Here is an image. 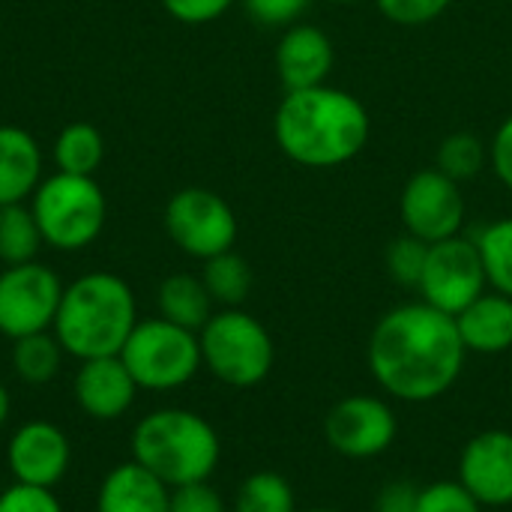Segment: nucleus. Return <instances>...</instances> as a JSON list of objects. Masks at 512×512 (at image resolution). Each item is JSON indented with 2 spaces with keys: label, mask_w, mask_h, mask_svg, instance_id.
Returning <instances> with one entry per match:
<instances>
[{
  "label": "nucleus",
  "mask_w": 512,
  "mask_h": 512,
  "mask_svg": "<svg viewBox=\"0 0 512 512\" xmlns=\"http://www.w3.org/2000/svg\"><path fill=\"white\" fill-rule=\"evenodd\" d=\"M465 357L456 318L423 300L381 315L366 348L378 387L399 402L441 399L459 381Z\"/></svg>",
  "instance_id": "1"
},
{
  "label": "nucleus",
  "mask_w": 512,
  "mask_h": 512,
  "mask_svg": "<svg viewBox=\"0 0 512 512\" xmlns=\"http://www.w3.org/2000/svg\"><path fill=\"white\" fill-rule=\"evenodd\" d=\"M273 138L300 168H339L369 144L372 117L354 93L330 84L285 90L273 114Z\"/></svg>",
  "instance_id": "2"
},
{
  "label": "nucleus",
  "mask_w": 512,
  "mask_h": 512,
  "mask_svg": "<svg viewBox=\"0 0 512 512\" xmlns=\"http://www.w3.org/2000/svg\"><path fill=\"white\" fill-rule=\"evenodd\" d=\"M138 324L132 288L105 270L84 273L63 288L54 318V336L75 360L114 357Z\"/></svg>",
  "instance_id": "3"
},
{
  "label": "nucleus",
  "mask_w": 512,
  "mask_h": 512,
  "mask_svg": "<svg viewBox=\"0 0 512 512\" xmlns=\"http://www.w3.org/2000/svg\"><path fill=\"white\" fill-rule=\"evenodd\" d=\"M222 456L216 429L195 411L162 408L132 432V462L159 477L168 489L210 480Z\"/></svg>",
  "instance_id": "4"
},
{
  "label": "nucleus",
  "mask_w": 512,
  "mask_h": 512,
  "mask_svg": "<svg viewBox=\"0 0 512 512\" xmlns=\"http://www.w3.org/2000/svg\"><path fill=\"white\" fill-rule=\"evenodd\" d=\"M30 210L45 246L60 252L87 249L105 228L108 201L93 177L54 171L30 195Z\"/></svg>",
  "instance_id": "5"
},
{
  "label": "nucleus",
  "mask_w": 512,
  "mask_h": 512,
  "mask_svg": "<svg viewBox=\"0 0 512 512\" xmlns=\"http://www.w3.org/2000/svg\"><path fill=\"white\" fill-rule=\"evenodd\" d=\"M201 363L228 387H255L261 384L276 363V345L267 327L243 312L222 309L198 333Z\"/></svg>",
  "instance_id": "6"
},
{
  "label": "nucleus",
  "mask_w": 512,
  "mask_h": 512,
  "mask_svg": "<svg viewBox=\"0 0 512 512\" xmlns=\"http://www.w3.org/2000/svg\"><path fill=\"white\" fill-rule=\"evenodd\" d=\"M120 360L141 390H177L204 366L198 333L165 318L138 321L120 351Z\"/></svg>",
  "instance_id": "7"
},
{
  "label": "nucleus",
  "mask_w": 512,
  "mask_h": 512,
  "mask_svg": "<svg viewBox=\"0 0 512 512\" xmlns=\"http://www.w3.org/2000/svg\"><path fill=\"white\" fill-rule=\"evenodd\" d=\"M162 222L171 243L198 261L234 249L240 231L231 204L219 192L204 186H186L174 192L165 204Z\"/></svg>",
  "instance_id": "8"
},
{
  "label": "nucleus",
  "mask_w": 512,
  "mask_h": 512,
  "mask_svg": "<svg viewBox=\"0 0 512 512\" xmlns=\"http://www.w3.org/2000/svg\"><path fill=\"white\" fill-rule=\"evenodd\" d=\"M60 276L39 264H12L0 270V333L6 339H24L33 333H45L54 327L60 297Z\"/></svg>",
  "instance_id": "9"
},
{
  "label": "nucleus",
  "mask_w": 512,
  "mask_h": 512,
  "mask_svg": "<svg viewBox=\"0 0 512 512\" xmlns=\"http://www.w3.org/2000/svg\"><path fill=\"white\" fill-rule=\"evenodd\" d=\"M399 216L405 234L423 243H441L459 237L468 216V201L462 183L438 168H423L408 177L399 195Z\"/></svg>",
  "instance_id": "10"
},
{
  "label": "nucleus",
  "mask_w": 512,
  "mask_h": 512,
  "mask_svg": "<svg viewBox=\"0 0 512 512\" xmlns=\"http://www.w3.org/2000/svg\"><path fill=\"white\" fill-rule=\"evenodd\" d=\"M417 291H420L423 303H429L453 318L462 309H468L480 294L489 291V279H486L480 252H477V243L462 234L432 243Z\"/></svg>",
  "instance_id": "11"
},
{
  "label": "nucleus",
  "mask_w": 512,
  "mask_h": 512,
  "mask_svg": "<svg viewBox=\"0 0 512 512\" xmlns=\"http://www.w3.org/2000/svg\"><path fill=\"white\" fill-rule=\"evenodd\" d=\"M399 420L393 408L378 396H345L324 420L327 444L345 459H375L393 447Z\"/></svg>",
  "instance_id": "12"
},
{
  "label": "nucleus",
  "mask_w": 512,
  "mask_h": 512,
  "mask_svg": "<svg viewBox=\"0 0 512 512\" xmlns=\"http://www.w3.org/2000/svg\"><path fill=\"white\" fill-rule=\"evenodd\" d=\"M69 438L45 420H30L24 423L9 447H6V465L15 483L36 486V489H51L63 480L69 471Z\"/></svg>",
  "instance_id": "13"
},
{
  "label": "nucleus",
  "mask_w": 512,
  "mask_h": 512,
  "mask_svg": "<svg viewBox=\"0 0 512 512\" xmlns=\"http://www.w3.org/2000/svg\"><path fill=\"white\" fill-rule=\"evenodd\" d=\"M459 483L483 507L512 504V432L489 429L474 435L459 459Z\"/></svg>",
  "instance_id": "14"
},
{
  "label": "nucleus",
  "mask_w": 512,
  "mask_h": 512,
  "mask_svg": "<svg viewBox=\"0 0 512 512\" xmlns=\"http://www.w3.org/2000/svg\"><path fill=\"white\" fill-rule=\"evenodd\" d=\"M273 63L285 90H306L327 84L336 63V48L321 27L297 21L282 30L273 51Z\"/></svg>",
  "instance_id": "15"
},
{
  "label": "nucleus",
  "mask_w": 512,
  "mask_h": 512,
  "mask_svg": "<svg viewBox=\"0 0 512 512\" xmlns=\"http://www.w3.org/2000/svg\"><path fill=\"white\" fill-rule=\"evenodd\" d=\"M138 390L141 387L135 384V378L126 369V363L120 360V354L81 360V369L75 375L78 408L93 420H117V417H123L132 408Z\"/></svg>",
  "instance_id": "16"
},
{
  "label": "nucleus",
  "mask_w": 512,
  "mask_h": 512,
  "mask_svg": "<svg viewBox=\"0 0 512 512\" xmlns=\"http://www.w3.org/2000/svg\"><path fill=\"white\" fill-rule=\"evenodd\" d=\"M42 183L39 141L12 123H0V207L24 204Z\"/></svg>",
  "instance_id": "17"
},
{
  "label": "nucleus",
  "mask_w": 512,
  "mask_h": 512,
  "mask_svg": "<svg viewBox=\"0 0 512 512\" xmlns=\"http://www.w3.org/2000/svg\"><path fill=\"white\" fill-rule=\"evenodd\" d=\"M459 336L468 354H504L512 348V297L501 291L480 294L456 315Z\"/></svg>",
  "instance_id": "18"
},
{
  "label": "nucleus",
  "mask_w": 512,
  "mask_h": 512,
  "mask_svg": "<svg viewBox=\"0 0 512 512\" xmlns=\"http://www.w3.org/2000/svg\"><path fill=\"white\" fill-rule=\"evenodd\" d=\"M171 489L138 462L117 465L99 486L96 512H168Z\"/></svg>",
  "instance_id": "19"
},
{
  "label": "nucleus",
  "mask_w": 512,
  "mask_h": 512,
  "mask_svg": "<svg viewBox=\"0 0 512 512\" xmlns=\"http://www.w3.org/2000/svg\"><path fill=\"white\" fill-rule=\"evenodd\" d=\"M156 306H159V318L183 327V330H192V333H201V327L213 318V297L210 291L204 288L201 276H192V273H174L168 276L159 291H156Z\"/></svg>",
  "instance_id": "20"
},
{
  "label": "nucleus",
  "mask_w": 512,
  "mask_h": 512,
  "mask_svg": "<svg viewBox=\"0 0 512 512\" xmlns=\"http://www.w3.org/2000/svg\"><path fill=\"white\" fill-rule=\"evenodd\" d=\"M51 159H54V168L63 171V174L93 177L96 168L105 159L102 132L93 123H87V120H75V123L63 126L57 132V138H54Z\"/></svg>",
  "instance_id": "21"
},
{
  "label": "nucleus",
  "mask_w": 512,
  "mask_h": 512,
  "mask_svg": "<svg viewBox=\"0 0 512 512\" xmlns=\"http://www.w3.org/2000/svg\"><path fill=\"white\" fill-rule=\"evenodd\" d=\"M201 282L210 291L213 303L222 309H240L252 291V267L243 255H237L234 249L213 255L204 261L201 270Z\"/></svg>",
  "instance_id": "22"
},
{
  "label": "nucleus",
  "mask_w": 512,
  "mask_h": 512,
  "mask_svg": "<svg viewBox=\"0 0 512 512\" xmlns=\"http://www.w3.org/2000/svg\"><path fill=\"white\" fill-rule=\"evenodd\" d=\"M45 246L42 231L30 204H3L0 207V264H27L36 261L39 249Z\"/></svg>",
  "instance_id": "23"
},
{
  "label": "nucleus",
  "mask_w": 512,
  "mask_h": 512,
  "mask_svg": "<svg viewBox=\"0 0 512 512\" xmlns=\"http://www.w3.org/2000/svg\"><path fill=\"white\" fill-rule=\"evenodd\" d=\"M471 240L477 243L489 288L512 297V216L492 219Z\"/></svg>",
  "instance_id": "24"
},
{
  "label": "nucleus",
  "mask_w": 512,
  "mask_h": 512,
  "mask_svg": "<svg viewBox=\"0 0 512 512\" xmlns=\"http://www.w3.org/2000/svg\"><path fill=\"white\" fill-rule=\"evenodd\" d=\"M63 354L66 351L54 333H33L12 342V369L27 384H48L57 378Z\"/></svg>",
  "instance_id": "25"
},
{
  "label": "nucleus",
  "mask_w": 512,
  "mask_h": 512,
  "mask_svg": "<svg viewBox=\"0 0 512 512\" xmlns=\"http://www.w3.org/2000/svg\"><path fill=\"white\" fill-rule=\"evenodd\" d=\"M489 165V144L474 132H453L438 144L435 168L453 177L456 183H468L483 174Z\"/></svg>",
  "instance_id": "26"
},
{
  "label": "nucleus",
  "mask_w": 512,
  "mask_h": 512,
  "mask_svg": "<svg viewBox=\"0 0 512 512\" xmlns=\"http://www.w3.org/2000/svg\"><path fill=\"white\" fill-rule=\"evenodd\" d=\"M234 512H297L294 489L282 474L258 471L240 483Z\"/></svg>",
  "instance_id": "27"
},
{
  "label": "nucleus",
  "mask_w": 512,
  "mask_h": 512,
  "mask_svg": "<svg viewBox=\"0 0 512 512\" xmlns=\"http://www.w3.org/2000/svg\"><path fill=\"white\" fill-rule=\"evenodd\" d=\"M426 258H429V243L411 237V234H402L396 237L387 252H384V264H387V273L396 285L402 288H420V279H423V270H426Z\"/></svg>",
  "instance_id": "28"
},
{
  "label": "nucleus",
  "mask_w": 512,
  "mask_h": 512,
  "mask_svg": "<svg viewBox=\"0 0 512 512\" xmlns=\"http://www.w3.org/2000/svg\"><path fill=\"white\" fill-rule=\"evenodd\" d=\"M417 512H483V504L459 480H441L420 486Z\"/></svg>",
  "instance_id": "29"
},
{
  "label": "nucleus",
  "mask_w": 512,
  "mask_h": 512,
  "mask_svg": "<svg viewBox=\"0 0 512 512\" xmlns=\"http://www.w3.org/2000/svg\"><path fill=\"white\" fill-rule=\"evenodd\" d=\"M453 0H375L378 12L399 27H426L438 21Z\"/></svg>",
  "instance_id": "30"
},
{
  "label": "nucleus",
  "mask_w": 512,
  "mask_h": 512,
  "mask_svg": "<svg viewBox=\"0 0 512 512\" xmlns=\"http://www.w3.org/2000/svg\"><path fill=\"white\" fill-rule=\"evenodd\" d=\"M246 15L267 30H285L303 18L312 0H240Z\"/></svg>",
  "instance_id": "31"
},
{
  "label": "nucleus",
  "mask_w": 512,
  "mask_h": 512,
  "mask_svg": "<svg viewBox=\"0 0 512 512\" xmlns=\"http://www.w3.org/2000/svg\"><path fill=\"white\" fill-rule=\"evenodd\" d=\"M168 512H225V501L207 480H201L171 489Z\"/></svg>",
  "instance_id": "32"
},
{
  "label": "nucleus",
  "mask_w": 512,
  "mask_h": 512,
  "mask_svg": "<svg viewBox=\"0 0 512 512\" xmlns=\"http://www.w3.org/2000/svg\"><path fill=\"white\" fill-rule=\"evenodd\" d=\"M0 512H63L51 489H36L24 483H12L0 495Z\"/></svg>",
  "instance_id": "33"
},
{
  "label": "nucleus",
  "mask_w": 512,
  "mask_h": 512,
  "mask_svg": "<svg viewBox=\"0 0 512 512\" xmlns=\"http://www.w3.org/2000/svg\"><path fill=\"white\" fill-rule=\"evenodd\" d=\"M237 0H162L165 12L180 21V24H210L216 18H222Z\"/></svg>",
  "instance_id": "34"
},
{
  "label": "nucleus",
  "mask_w": 512,
  "mask_h": 512,
  "mask_svg": "<svg viewBox=\"0 0 512 512\" xmlns=\"http://www.w3.org/2000/svg\"><path fill=\"white\" fill-rule=\"evenodd\" d=\"M489 165L495 177L512 192V114L501 120V126L489 141Z\"/></svg>",
  "instance_id": "35"
},
{
  "label": "nucleus",
  "mask_w": 512,
  "mask_h": 512,
  "mask_svg": "<svg viewBox=\"0 0 512 512\" xmlns=\"http://www.w3.org/2000/svg\"><path fill=\"white\" fill-rule=\"evenodd\" d=\"M417 501H420V486L408 483V480H396L387 483L375 501L378 512H417Z\"/></svg>",
  "instance_id": "36"
},
{
  "label": "nucleus",
  "mask_w": 512,
  "mask_h": 512,
  "mask_svg": "<svg viewBox=\"0 0 512 512\" xmlns=\"http://www.w3.org/2000/svg\"><path fill=\"white\" fill-rule=\"evenodd\" d=\"M9 420V393H6V387L0 384V426Z\"/></svg>",
  "instance_id": "37"
},
{
  "label": "nucleus",
  "mask_w": 512,
  "mask_h": 512,
  "mask_svg": "<svg viewBox=\"0 0 512 512\" xmlns=\"http://www.w3.org/2000/svg\"><path fill=\"white\" fill-rule=\"evenodd\" d=\"M330 3H342V6H354V3H363V0H330Z\"/></svg>",
  "instance_id": "38"
},
{
  "label": "nucleus",
  "mask_w": 512,
  "mask_h": 512,
  "mask_svg": "<svg viewBox=\"0 0 512 512\" xmlns=\"http://www.w3.org/2000/svg\"><path fill=\"white\" fill-rule=\"evenodd\" d=\"M297 512H336V510H324V507H318V510H297Z\"/></svg>",
  "instance_id": "39"
}]
</instances>
